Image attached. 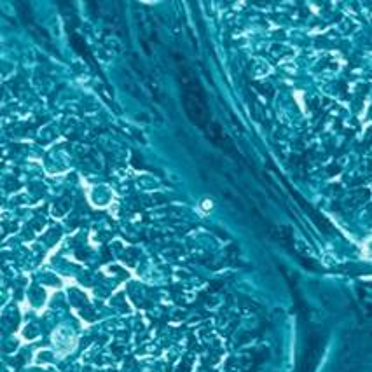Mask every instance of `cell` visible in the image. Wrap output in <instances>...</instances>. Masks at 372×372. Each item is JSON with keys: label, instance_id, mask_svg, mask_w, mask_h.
Instances as JSON below:
<instances>
[{"label": "cell", "instance_id": "obj_1", "mask_svg": "<svg viewBox=\"0 0 372 372\" xmlns=\"http://www.w3.org/2000/svg\"><path fill=\"white\" fill-rule=\"evenodd\" d=\"M180 82L184 89V107L187 116L191 117L192 123H196L199 128H208L210 126V114L208 105L204 100V93L199 88L198 80L194 79L187 68L180 67Z\"/></svg>", "mask_w": 372, "mask_h": 372}, {"label": "cell", "instance_id": "obj_2", "mask_svg": "<svg viewBox=\"0 0 372 372\" xmlns=\"http://www.w3.org/2000/svg\"><path fill=\"white\" fill-rule=\"evenodd\" d=\"M52 344H54L58 355H67L75 348V336L68 328L60 327L52 332Z\"/></svg>", "mask_w": 372, "mask_h": 372}, {"label": "cell", "instance_id": "obj_3", "mask_svg": "<svg viewBox=\"0 0 372 372\" xmlns=\"http://www.w3.org/2000/svg\"><path fill=\"white\" fill-rule=\"evenodd\" d=\"M364 255L367 257V259H372V238H369L364 243Z\"/></svg>", "mask_w": 372, "mask_h": 372}]
</instances>
